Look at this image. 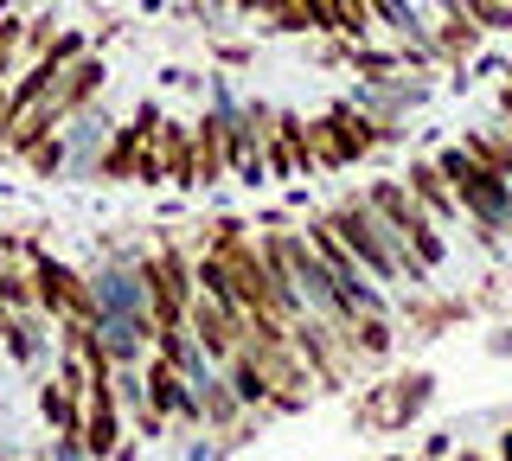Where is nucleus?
<instances>
[{
    "label": "nucleus",
    "instance_id": "17",
    "mask_svg": "<svg viewBox=\"0 0 512 461\" xmlns=\"http://www.w3.org/2000/svg\"><path fill=\"white\" fill-rule=\"evenodd\" d=\"M372 13H378V20H391V26H397V33H410V26H416V20H410V7H404V0H372Z\"/></svg>",
    "mask_w": 512,
    "mask_h": 461
},
{
    "label": "nucleus",
    "instance_id": "16",
    "mask_svg": "<svg viewBox=\"0 0 512 461\" xmlns=\"http://www.w3.org/2000/svg\"><path fill=\"white\" fill-rule=\"evenodd\" d=\"M480 26H512V0H461Z\"/></svg>",
    "mask_w": 512,
    "mask_h": 461
},
{
    "label": "nucleus",
    "instance_id": "3",
    "mask_svg": "<svg viewBox=\"0 0 512 461\" xmlns=\"http://www.w3.org/2000/svg\"><path fill=\"white\" fill-rule=\"evenodd\" d=\"M32 295H39L45 314H58V321H84V327H103V295L90 289L77 269H64L52 257H39L32 250Z\"/></svg>",
    "mask_w": 512,
    "mask_h": 461
},
{
    "label": "nucleus",
    "instance_id": "12",
    "mask_svg": "<svg viewBox=\"0 0 512 461\" xmlns=\"http://www.w3.org/2000/svg\"><path fill=\"white\" fill-rule=\"evenodd\" d=\"M410 193L423 199V205H436V212H448V205H455V193H448V180H442V167H429V161L410 167Z\"/></svg>",
    "mask_w": 512,
    "mask_h": 461
},
{
    "label": "nucleus",
    "instance_id": "1",
    "mask_svg": "<svg viewBox=\"0 0 512 461\" xmlns=\"http://www.w3.org/2000/svg\"><path fill=\"white\" fill-rule=\"evenodd\" d=\"M327 225H333V237H340V244L352 250V257H359V269H372L378 282H397V276H410V269H404V250H397V237H391V225H384V218H378L365 199L340 205V212H333Z\"/></svg>",
    "mask_w": 512,
    "mask_h": 461
},
{
    "label": "nucleus",
    "instance_id": "19",
    "mask_svg": "<svg viewBox=\"0 0 512 461\" xmlns=\"http://www.w3.org/2000/svg\"><path fill=\"white\" fill-rule=\"evenodd\" d=\"M237 7H244V13H256V7H269V0H237Z\"/></svg>",
    "mask_w": 512,
    "mask_h": 461
},
{
    "label": "nucleus",
    "instance_id": "10",
    "mask_svg": "<svg viewBox=\"0 0 512 461\" xmlns=\"http://www.w3.org/2000/svg\"><path fill=\"white\" fill-rule=\"evenodd\" d=\"M327 33L365 39V33H372V0H327Z\"/></svg>",
    "mask_w": 512,
    "mask_h": 461
},
{
    "label": "nucleus",
    "instance_id": "22",
    "mask_svg": "<svg viewBox=\"0 0 512 461\" xmlns=\"http://www.w3.org/2000/svg\"><path fill=\"white\" fill-rule=\"evenodd\" d=\"M0 461H7V455H0Z\"/></svg>",
    "mask_w": 512,
    "mask_h": 461
},
{
    "label": "nucleus",
    "instance_id": "2",
    "mask_svg": "<svg viewBox=\"0 0 512 461\" xmlns=\"http://www.w3.org/2000/svg\"><path fill=\"white\" fill-rule=\"evenodd\" d=\"M436 167H442V180H448V193H455V205H468L480 225H506V218H512V186L500 180V173L480 167L468 148H448Z\"/></svg>",
    "mask_w": 512,
    "mask_h": 461
},
{
    "label": "nucleus",
    "instance_id": "20",
    "mask_svg": "<svg viewBox=\"0 0 512 461\" xmlns=\"http://www.w3.org/2000/svg\"><path fill=\"white\" fill-rule=\"evenodd\" d=\"M500 455H506V461H512V436H506V442H500Z\"/></svg>",
    "mask_w": 512,
    "mask_h": 461
},
{
    "label": "nucleus",
    "instance_id": "13",
    "mask_svg": "<svg viewBox=\"0 0 512 461\" xmlns=\"http://www.w3.org/2000/svg\"><path fill=\"white\" fill-rule=\"evenodd\" d=\"M20 33H26V20H20V7H7V0H0V84H7V71H13V58H20Z\"/></svg>",
    "mask_w": 512,
    "mask_h": 461
},
{
    "label": "nucleus",
    "instance_id": "14",
    "mask_svg": "<svg viewBox=\"0 0 512 461\" xmlns=\"http://www.w3.org/2000/svg\"><path fill=\"white\" fill-rule=\"evenodd\" d=\"M20 161H26L32 173H45V180H52V173L64 167V141H58V135H39V141H32V148L20 154Z\"/></svg>",
    "mask_w": 512,
    "mask_h": 461
},
{
    "label": "nucleus",
    "instance_id": "7",
    "mask_svg": "<svg viewBox=\"0 0 512 461\" xmlns=\"http://www.w3.org/2000/svg\"><path fill=\"white\" fill-rule=\"evenodd\" d=\"M192 180H199V186L224 180V122L218 116L192 122Z\"/></svg>",
    "mask_w": 512,
    "mask_h": 461
},
{
    "label": "nucleus",
    "instance_id": "9",
    "mask_svg": "<svg viewBox=\"0 0 512 461\" xmlns=\"http://www.w3.org/2000/svg\"><path fill=\"white\" fill-rule=\"evenodd\" d=\"M160 167H167L173 186H199L192 180V135L173 129V122H160Z\"/></svg>",
    "mask_w": 512,
    "mask_h": 461
},
{
    "label": "nucleus",
    "instance_id": "18",
    "mask_svg": "<svg viewBox=\"0 0 512 461\" xmlns=\"http://www.w3.org/2000/svg\"><path fill=\"white\" fill-rule=\"evenodd\" d=\"M352 65H359V71H372V77H384V71L397 65V58H384V52H352Z\"/></svg>",
    "mask_w": 512,
    "mask_h": 461
},
{
    "label": "nucleus",
    "instance_id": "4",
    "mask_svg": "<svg viewBox=\"0 0 512 461\" xmlns=\"http://www.w3.org/2000/svg\"><path fill=\"white\" fill-rule=\"evenodd\" d=\"M103 58H96V52H84V58H71V65H64L58 71V84H52V97H45V116H52V122H71L77 116V109H84L90 97H96V90H103Z\"/></svg>",
    "mask_w": 512,
    "mask_h": 461
},
{
    "label": "nucleus",
    "instance_id": "21",
    "mask_svg": "<svg viewBox=\"0 0 512 461\" xmlns=\"http://www.w3.org/2000/svg\"><path fill=\"white\" fill-rule=\"evenodd\" d=\"M506 90H512V71H506Z\"/></svg>",
    "mask_w": 512,
    "mask_h": 461
},
{
    "label": "nucleus",
    "instance_id": "15",
    "mask_svg": "<svg viewBox=\"0 0 512 461\" xmlns=\"http://www.w3.org/2000/svg\"><path fill=\"white\" fill-rule=\"evenodd\" d=\"M39 58H45V65H58V71H64L71 58H84V33H71V26H58V33H52V45H45Z\"/></svg>",
    "mask_w": 512,
    "mask_h": 461
},
{
    "label": "nucleus",
    "instance_id": "5",
    "mask_svg": "<svg viewBox=\"0 0 512 461\" xmlns=\"http://www.w3.org/2000/svg\"><path fill=\"white\" fill-rule=\"evenodd\" d=\"M122 442V423H116V378H103V385H90V410H84V455H116Z\"/></svg>",
    "mask_w": 512,
    "mask_h": 461
},
{
    "label": "nucleus",
    "instance_id": "11",
    "mask_svg": "<svg viewBox=\"0 0 512 461\" xmlns=\"http://www.w3.org/2000/svg\"><path fill=\"white\" fill-rule=\"evenodd\" d=\"M423 397H429V378H397L391 397H384V404H372V423H397V417H410Z\"/></svg>",
    "mask_w": 512,
    "mask_h": 461
},
{
    "label": "nucleus",
    "instance_id": "8",
    "mask_svg": "<svg viewBox=\"0 0 512 461\" xmlns=\"http://www.w3.org/2000/svg\"><path fill=\"white\" fill-rule=\"evenodd\" d=\"M480 33H487V26H480L461 0H448V20H442V33H436V52L442 58H468L474 45H480Z\"/></svg>",
    "mask_w": 512,
    "mask_h": 461
},
{
    "label": "nucleus",
    "instance_id": "6",
    "mask_svg": "<svg viewBox=\"0 0 512 461\" xmlns=\"http://www.w3.org/2000/svg\"><path fill=\"white\" fill-rule=\"evenodd\" d=\"M327 129H333V148H340V161H359V154L378 148V122L359 116L352 103H333V109H327Z\"/></svg>",
    "mask_w": 512,
    "mask_h": 461
}]
</instances>
